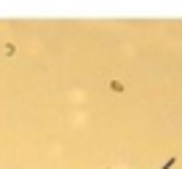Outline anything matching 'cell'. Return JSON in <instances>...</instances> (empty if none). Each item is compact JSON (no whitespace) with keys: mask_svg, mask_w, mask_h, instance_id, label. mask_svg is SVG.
<instances>
[{"mask_svg":"<svg viewBox=\"0 0 182 169\" xmlns=\"http://www.w3.org/2000/svg\"><path fill=\"white\" fill-rule=\"evenodd\" d=\"M171 167H174V158H169V161H166V164H163V167H161V169H171Z\"/></svg>","mask_w":182,"mask_h":169,"instance_id":"cell-1","label":"cell"}]
</instances>
